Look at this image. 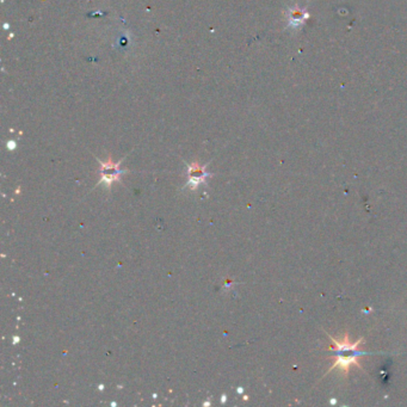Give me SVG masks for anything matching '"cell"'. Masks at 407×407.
Wrapping results in <instances>:
<instances>
[{
	"instance_id": "cell-1",
	"label": "cell",
	"mask_w": 407,
	"mask_h": 407,
	"mask_svg": "<svg viewBox=\"0 0 407 407\" xmlns=\"http://www.w3.org/2000/svg\"><path fill=\"white\" fill-rule=\"evenodd\" d=\"M328 338L332 340L333 345L331 346V350L334 352V363L332 364V366L328 369V372H331L332 370H334L335 368H339L341 371L347 372L349 371L351 365H357L359 368H362L359 365V357L365 355V352H362L359 350V346L363 343V339H359L355 341V343H351L349 339V335L345 334V337L343 339H335V338L332 337V335L327 334Z\"/></svg>"
},
{
	"instance_id": "cell-2",
	"label": "cell",
	"mask_w": 407,
	"mask_h": 407,
	"mask_svg": "<svg viewBox=\"0 0 407 407\" xmlns=\"http://www.w3.org/2000/svg\"><path fill=\"white\" fill-rule=\"evenodd\" d=\"M98 161L101 164V169H99L101 181H99L98 184H104L108 189H110L115 182L120 181L121 175L124 173V170L120 169L122 160H120L119 163H115V161L111 160V158H109L107 161Z\"/></svg>"
},
{
	"instance_id": "cell-3",
	"label": "cell",
	"mask_w": 407,
	"mask_h": 407,
	"mask_svg": "<svg viewBox=\"0 0 407 407\" xmlns=\"http://www.w3.org/2000/svg\"><path fill=\"white\" fill-rule=\"evenodd\" d=\"M207 166H201V164L192 163L188 165V183L186 188H190L191 190H196L201 184H206L208 177L211 175L207 171Z\"/></svg>"
},
{
	"instance_id": "cell-4",
	"label": "cell",
	"mask_w": 407,
	"mask_h": 407,
	"mask_svg": "<svg viewBox=\"0 0 407 407\" xmlns=\"http://www.w3.org/2000/svg\"><path fill=\"white\" fill-rule=\"evenodd\" d=\"M307 17H308V14H307L306 10H301L299 8L291 9L289 11V26L293 28L299 27L306 21Z\"/></svg>"
},
{
	"instance_id": "cell-5",
	"label": "cell",
	"mask_w": 407,
	"mask_h": 407,
	"mask_svg": "<svg viewBox=\"0 0 407 407\" xmlns=\"http://www.w3.org/2000/svg\"><path fill=\"white\" fill-rule=\"evenodd\" d=\"M225 401H226V396L223 395V396H222V402H225Z\"/></svg>"
}]
</instances>
